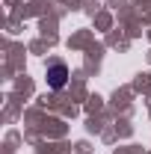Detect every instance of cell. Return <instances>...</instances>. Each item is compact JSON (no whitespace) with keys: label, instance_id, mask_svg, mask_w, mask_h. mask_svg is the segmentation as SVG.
<instances>
[{"label":"cell","instance_id":"obj_1","mask_svg":"<svg viewBox=\"0 0 151 154\" xmlns=\"http://www.w3.org/2000/svg\"><path fill=\"white\" fill-rule=\"evenodd\" d=\"M65 83H68V68H65L62 62L51 65V68H48V86H51V89H62Z\"/></svg>","mask_w":151,"mask_h":154}]
</instances>
